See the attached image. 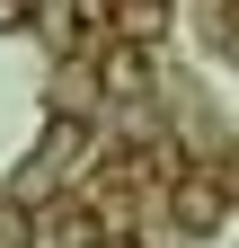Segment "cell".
Listing matches in <instances>:
<instances>
[{
  "instance_id": "cell-1",
  "label": "cell",
  "mask_w": 239,
  "mask_h": 248,
  "mask_svg": "<svg viewBox=\"0 0 239 248\" xmlns=\"http://www.w3.org/2000/svg\"><path fill=\"white\" fill-rule=\"evenodd\" d=\"M98 80H106V98H124V107H142V98H151V53H142V45L124 36V45H115V53L98 62Z\"/></svg>"
},
{
  "instance_id": "cell-7",
  "label": "cell",
  "mask_w": 239,
  "mask_h": 248,
  "mask_svg": "<svg viewBox=\"0 0 239 248\" xmlns=\"http://www.w3.org/2000/svg\"><path fill=\"white\" fill-rule=\"evenodd\" d=\"M9 27H27V9H18V0H0V36H9Z\"/></svg>"
},
{
  "instance_id": "cell-6",
  "label": "cell",
  "mask_w": 239,
  "mask_h": 248,
  "mask_svg": "<svg viewBox=\"0 0 239 248\" xmlns=\"http://www.w3.org/2000/svg\"><path fill=\"white\" fill-rule=\"evenodd\" d=\"M89 231H98L89 213H62V222H53V248H89Z\"/></svg>"
},
{
  "instance_id": "cell-3",
  "label": "cell",
  "mask_w": 239,
  "mask_h": 248,
  "mask_svg": "<svg viewBox=\"0 0 239 248\" xmlns=\"http://www.w3.org/2000/svg\"><path fill=\"white\" fill-rule=\"evenodd\" d=\"M106 18H115V36H133V45H160L168 36V0H106Z\"/></svg>"
},
{
  "instance_id": "cell-2",
  "label": "cell",
  "mask_w": 239,
  "mask_h": 248,
  "mask_svg": "<svg viewBox=\"0 0 239 248\" xmlns=\"http://www.w3.org/2000/svg\"><path fill=\"white\" fill-rule=\"evenodd\" d=\"M222 222V177H177V231H213Z\"/></svg>"
},
{
  "instance_id": "cell-5",
  "label": "cell",
  "mask_w": 239,
  "mask_h": 248,
  "mask_svg": "<svg viewBox=\"0 0 239 248\" xmlns=\"http://www.w3.org/2000/svg\"><path fill=\"white\" fill-rule=\"evenodd\" d=\"M0 248H36V231H27V213H18V204H0Z\"/></svg>"
},
{
  "instance_id": "cell-8",
  "label": "cell",
  "mask_w": 239,
  "mask_h": 248,
  "mask_svg": "<svg viewBox=\"0 0 239 248\" xmlns=\"http://www.w3.org/2000/svg\"><path fill=\"white\" fill-rule=\"evenodd\" d=\"M222 53H230V62H239V27H230V36H222Z\"/></svg>"
},
{
  "instance_id": "cell-4",
  "label": "cell",
  "mask_w": 239,
  "mask_h": 248,
  "mask_svg": "<svg viewBox=\"0 0 239 248\" xmlns=\"http://www.w3.org/2000/svg\"><path fill=\"white\" fill-rule=\"evenodd\" d=\"M80 151H89V133H80V124H53V133H45V151H36V160H45L36 177H71V169H80Z\"/></svg>"
}]
</instances>
